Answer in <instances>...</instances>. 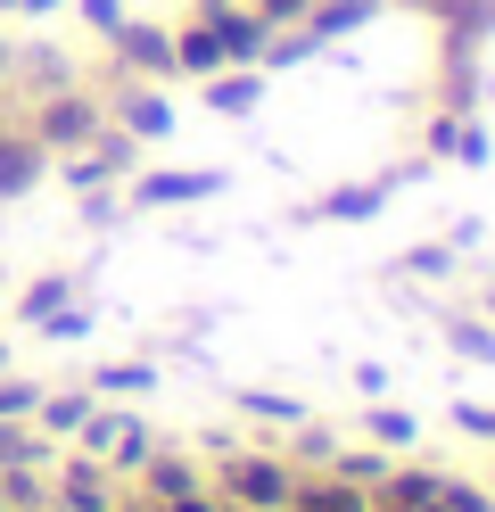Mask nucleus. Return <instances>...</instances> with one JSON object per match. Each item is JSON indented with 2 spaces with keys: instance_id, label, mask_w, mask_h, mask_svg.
Here are the masks:
<instances>
[{
  "instance_id": "6ab92c4d",
  "label": "nucleus",
  "mask_w": 495,
  "mask_h": 512,
  "mask_svg": "<svg viewBox=\"0 0 495 512\" xmlns=\"http://www.w3.org/2000/svg\"><path fill=\"white\" fill-rule=\"evenodd\" d=\"M446 339L462 347V356H479V364H495V331H487V323H454Z\"/></svg>"
},
{
  "instance_id": "dca6fc26",
  "label": "nucleus",
  "mask_w": 495,
  "mask_h": 512,
  "mask_svg": "<svg viewBox=\"0 0 495 512\" xmlns=\"http://www.w3.org/2000/svg\"><path fill=\"white\" fill-rule=\"evenodd\" d=\"M372 438H380V446H413L421 422H413V413H396V405H372Z\"/></svg>"
},
{
  "instance_id": "7ed1b4c3",
  "label": "nucleus",
  "mask_w": 495,
  "mask_h": 512,
  "mask_svg": "<svg viewBox=\"0 0 495 512\" xmlns=\"http://www.w3.org/2000/svg\"><path fill=\"white\" fill-rule=\"evenodd\" d=\"M223 488L240 496V504H273V512H289L297 479H289L281 463H248V455H223Z\"/></svg>"
},
{
  "instance_id": "a878e982",
  "label": "nucleus",
  "mask_w": 495,
  "mask_h": 512,
  "mask_svg": "<svg viewBox=\"0 0 495 512\" xmlns=\"http://www.w3.org/2000/svg\"><path fill=\"white\" fill-rule=\"evenodd\" d=\"M9 75H17V50H9V42H0V83H9Z\"/></svg>"
},
{
  "instance_id": "1a4fd4ad",
  "label": "nucleus",
  "mask_w": 495,
  "mask_h": 512,
  "mask_svg": "<svg viewBox=\"0 0 495 512\" xmlns=\"http://www.w3.org/2000/svg\"><path fill=\"white\" fill-rule=\"evenodd\" d=\"M215 116H256L264 108V67H248V75H207V91H198Z\"/></svg>"
},
{
  "instance_id": "6e6552de",
  "label": "nucleus",
  "mask_w": 495,
  "mask_h": 512,
  "mask_svg": "<svg viewBox=\"0 0 495 512\" xmlns=\"http://www.w3.org/2000/svg\"><path fill=\"white\" fill-rule=\"evenodd\" d=\"M388 207V182H347V190H330V199H314L306 215L314 223H363V215H380Z\"/></svg>"
},
{
  "instance_id": "b1692460",
  "label": "nucleus",
  "mask_w": 495,
  "mask_h": 512,
  "mask_svg": "<svg viewBox=\"0 0 495 512\" xmlns=\"http://www.w3.org/2000/svg\"><path fill=\"white\" fill-rule=\"evenodd\" d=\"M83 17L99 25V34H116V25H124V0H83Z\"/></svg>"
},
{
  "instance_id": "a211bd4d",
  "label": "nucleus",
  "mask_w": 495,
  "mask_h": 512,
  "mask_svg": "<svg viewBox=\"0 0 495 512\" xmlns=\"http://www.w3.org/2000/svg\"><path fill=\"white\" fill-rule=\"evenodd\" d=\"M240 405L256 413V422H289V430H297V422H306V405H297V397H264V389H248Z\"/></svg>"
},
{
  "instance_id": "4468645a",
  "label": "nucleus",
  "mask_w": 495,
  "mask_h": 512,
  "mask_svg": "<svg viewBox=\"0 0 495 512\" xmlns=\"http://www.w3.org/2000/svg\"><path fill=\"white\" fill-rule=\"evenodd\" d=\"M91 389H108V397H141V389H157V364H99V372H91Z\"/></svg>"
},
{
  "instance_id": "5701e85b",
  "label": "nucleus",
  "mask_w": 495,
  "mask_h": 512,
  "mask_svg": "<svg viewBox=\"0 0 495 512\" xmlns=\"http://www.w3.org/2000/svg\"><path fill=\"white\" fill-rule=\"evenodd\" d=\"M248 9H256L264 25H297V17H306V9H314V0H248Z\"/></svg>"
},
{
  "instance_id": "9b49d317",
  "label": "nucleus",
  "mask_w": 495,
  "mask_h": 512,
  "mask_svg": "<svg viewBox=\"0 0 495 512\" xmlns=\"http://www.w3.org/2000/svg\"><path fill=\"white\" fill-rule=\"evenodd\" d=\"M429 149H438V157H462V166H479V157H487V133H479V124H462V116H438V124H429Z\"/></svg>"
},
{
  "instance_id": "0eeeda50",
  "label": "nucleus",
  "mask_w": 495,
  "mask_h": 512,
  "mask_svg": "<svg viewBox=\"0 0 495 512\" xmlns=\"http://www.w3.org/2000/svg\"><path fill=\"white\" fill-rule=\"evenodd\" d=\"M42 166H50V149L33 141V133H9V141H0V199L33 190V182H42Z\"/></svg>"
},
{
  "instance_id": "ddd939ff",
  "label": "nucleus",
  "mask_w": 495,
  "mask_h": 512,
  "mask_svg": "<svg viewBox=\"0 0 495 512\" xmlns=\"http://www.w3.org/2000/svg\"><path fill=\"white\" fill-rule=\"evenodd\" d=\"M33 413H42L50 438H75V430L91 422V397H33Z\"/></svg>"
},
{
  "instance_id": "bb28decb",
  "label": "nucleus",
  "mask_w": 495,
  "mask_h": 512,
  "mask_svg": "<svg viewBox=\"0 0 495 512\" xmlns=\"http://www.w3.org/2000/svg\"><path fill=\"white\" fill-rule=\"evenodd\" d=\"M17 9H58V0H17Z\"/></svg>"
},
{
  "instance_id": "cd10ccee",
  "label": "nucleus",
  "mask_w": 495,
  "mask_h": 512,
  "mask_svg": "<svg viewBox=\"0 0 495 512\" xmlns=\"http://www.w3.org/2000/svg\"><path fill=\"white\" fill-rule=\"evenodd\" d=\"M0 372H9V339H0Z\"/></svg>"
},
{
  "instance_id": "423d86ee",
  "label": "nucleus",
  "mask_w": 495,
  "mask_h": 512,
  "mask_svg": "<svg viewBox=\"0 0 495 512\" xmlns=\"http://www.w3.org/2000/svg\"><path fill=\"white\" fill-rule=\"evenodd\" d=\"M58 504L108 512V471H99V455H66V463H58Z\"/></svg>"
},
{
  "instance_id": "f3484780",
  "label": "nucleus",
  "mask_w": 495,
  "mask_h": 512,
  "mask_svg": "<svg viewBox=\"0 0 495 512\" xmlns=\"http://www.w3.org/2000/svg\"><path fill=\"white\" fill-rule=\"evenodd\" d=\"M9 463H50V446H42V438H25L17 422H0V471H9Z\"/></svg>"
},
{
  "instance_id": "412c9836",
  "label": "nucleus",
  "mask_w": 495,
  "mask_h": 512,
  "mask_svg": "<svg viewBox=\"0 0 495 512\" xmlns=\"http://www.w3.org/2000/svg\"><path fill=\"white\" fill-rule=\"evenodd\" d=\"M25 58H33V83H42V91H58V83H75V67H66L58 50H25Z\"/></svg>"
},
{
  "instance_id": "2eb2a0df",
  "label": "nucleus",
  "mask_w": 495,
  "mask_h": 512,
  "mask_svg": "<svg viewBox=\"0 0 495 512\" xmlns=\"http://www.w3.org/2000/svg\"><path fill=\"white\" fill-rule=\"evenodd\" d=\"M141 471H149V496H157V504H165V496H190V488H198V471H190V463H174V455H149Z\"/></svg>"
},
{
  "instance_id": "c85d7f7f",
  "label": "nucleus",
  "mask_w": 495,
  "mask_h": 512,
  "mask_svg": "<svg viewBox=\"0 0 495 512\" xmlns=\"http://www.w3.org/2000/svg\"><path fill=\"white\" fill-rule=\"evenodd\" d=\"M0 512H9V504H0Z\"/></svg>"
},
{
  "instance_id": "f257e3e1",
  "label": "nucleus",
  "mask_w": 495,
  "mask_h": 512,
  "mask_svg": "<svg viewBox=\"0 0 495 512\" xmlns=\"http://www.w3.org/2000/svg\"><path fill=\"white\" fill-rule=\"evenodd\" d=\"M99 124H108V108L91 100V91H42V116H33V141L42 149H83V141H99Z\"/></svg>"
},
{
  "instance_id": "4be33fe9",
  "label": "nucleus",
  "mask_w": 495,
  "mask_h": 512,
  "mask_svg": "<svg viewBox=\"0 0 495 512\" xmlns=\"http://www.w3.org/2000/svg\"><path fill=\"white\" fill-rule=\"evenodd\" d=\"M454 430L462 438H495V405H454Z\"/></svg>"
},
{
  "instance_id": "39448f33",
  "label": "nucleus",
  "mask_w": 495,
  "mask_h": 512,
  "mask_svg": "<svg viewBox=\"0 0 495 512\" xmlns=\"http://www.w3.org/2000/svg\"><path fill=\"white\" fill-rule=\"evenodd\" d=\"M108 124L124 141H165V133H174V108H165L157 91H124V100L108 108Z\"/></svg>"
},
{
  "instance_id": "aec40b11",
  "label": "nucleus",
  "mask_w": 495,
  "mask_h": 512,
  "mask_svg": "<svg viewBox=\"0 0 495 512\" xmlns=\"http://www.w3.org/2000/svg\"><path fill=\"white\" fill-rule=\"evenodd\" d=\"M446 265H454L446 248H413V256H396V273H413V281H438Z\"/></svg>"
},
{
  "instance_id": "393cba45",
  "label": "nucleus",
  "mask_w": 495,
  "mask_h": 512,
  "mask_svg": "<svg viewBox=\"0 0 495 512\" xmlns=\"http://www.w3.org/2000/svg\"><path fill=\"white\" fill-rule=\"evenodd\" d=\"M165 512H215V504H207V496L190 488V496H165Z\"/></svg>"
},
{
  "instance_id": "f03ea898",
  "label": "nucleus",
  "mask_w": 495,
  "mask_h": 512,
  "mask_svg": "<svg viewBox=\"0 0 495 512\" xmlns=\"http://www.w3.org/2000/svg\"><path fill=\"white\" fill-rule=\"evenodd\" d=\"M223 182H231L223 166H198V174H132L124 207H198V199H215Z\"/></svg>"
},
{
  "instance_id": "f8f14e48",
  "label": "nucleus",
  "mask_w": 495,
  "mask_h": 512,
  "mask_svg": "<svg viewBox=\"0 0 495 512\" xmlns=\"http://www.w3.org/2000/svg\"><path fill=\"white\" fill-rule=\"evenodd\" d=\"M66 298H75V281H66V273H42V281H33V290H25V306H17V314H25V323H33V331H42V323H50V314L66 306Z\"/></svg>"
},
{
  "instance_id": "20e7f679",
  "label": "nucleus",
  "mask_w": 495,
  "mask_h": 512,
  "mask_svg": "<svg viewBox=\"0 0 495 512\" xmlns=\"http://www.w3.org/2000/svg\"><path fill=\"white\" fill-rule=\"evenodd\" d=\"M116 58H124V75H174V34L165 25H116Z\"/></svg>"
},
{
  "instance_id": "9d476101",
  "label": "nucleus",
  "mask_w": 495,
  "mask_h": 512,
  "mask_svg": "<svg viewBox=\"0 0 495 512\" xmlns=\"http://www.w3.org/2000/svg\"><path fill=\"white\" fill-rule=\"evenodd\" d=\"M223 67V42H215V25H182V34H174V75H198V83H207Z\"/></svg>"
}]
</instances>
